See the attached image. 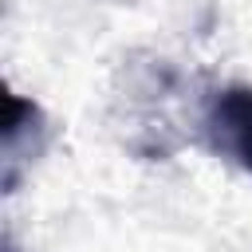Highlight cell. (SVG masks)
Listing matches in <instances>:
<instances>
[{"mask_svg": "<svg viewBox=\"0 0 252 252\" xmlns=\"http://www.w3.org/2000/svg\"><path fill=\"white\" fill-rule=\"evenodd\" d=\"M205 130L217 154L232 158L240 169L252 173V87L228 83L209 98Z\"/></svg>", "mask_w": 252, "mask_h": 252, "instance_id": "cell-1", "label": "cell"}, {"mask_svg": "<svg viewBox=\"0 0 252 252\" xmlns=\"http://www.w3.org/2000/svg\"><path fill=\"white\" fill-rule=\"evenodd\" d=\"M39 122H43V114H39L35 102L20 98L16 91L4 94V150H8V154L16 150L20 134H24V130H39Z\"/></svg>", "mask_w": 252, "mask_h": 252, "instance_id": "cell-2", "label": "cell"}]
</instances>
